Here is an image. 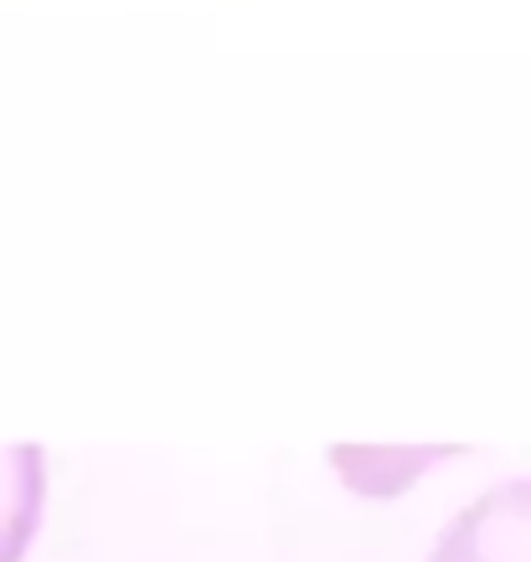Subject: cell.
Segmentation results:
<instances>
[{"label":"cell","instance_id":"6da1fadb","mask_svg":"<svg viewBox=\"0 0 531 562\" xmlns=\"http://www.w3.org/2000/svg\"><path fill=\"white\" fill-rule=\"evenodd\" d=\"M429 562H531V475L475 495L439 531Z\"/></svg>","mask_w":531,"mask_h":562},{"label":"cell","instance_id":"7a4b0ae2","mask_svg":"<svg viewBox=\"0 0 531 562\" xmlns=\"http://www.w3.org/2000/svg\"><path fill=\"white\" fill-rule=\"evenodd\" d=\"M47 454L36 443H0V562H21L42 527Z\"/></svg>","mask_w":531,"mask_h":562}]
</instances>
